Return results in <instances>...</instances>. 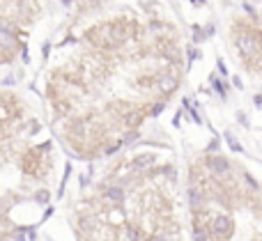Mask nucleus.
Wrapping results in <instances>:
<instances>
[{
    "label": "nucleus",
    "instance_id": "nucleus-1",
    "mask_svg": "<svg viewBox=\"0 0 262 241\" xmlns=\"http://www.w3.org/2000/svg\"><path fill=\"white\" fill-rule=\"evenodd\" d=\"M138 37H140L138 21L127 16V14L115 16L104 23H97L95 28H90V30L85 32V41L95 51H99V53H104V55H111L113 51L124 49V46L136 41Z\"/></svg>",
    "mask_w": 262,
    "mask_h": 241
}]
</instances>
